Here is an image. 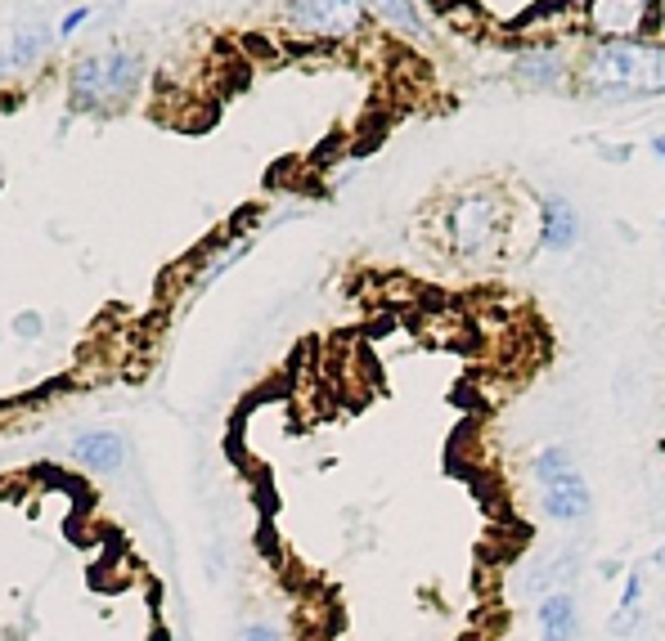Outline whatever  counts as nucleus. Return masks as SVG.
Here are the masks:
<instances>
[{
	"mask_svg": "<svg viewBox=\"0 0 665 641\" xmlns=\"http://www.w3.org/2000/svg\"><path fill=\"white\" fill-rule=\"evenodd\" d=\"M517 225V206L513 193L482 180V184H463L458 193L445 197L436 211V234L445 252L463 265H490L508 252Z\"/></svg>",
	"mask_w": 665,
	"mask_h": 641,
	"instance_id": "obj_1",
	"label": "nucleus"
},
{
	"mask_svg": "<svg viewBox=\"0 0 665 641\" xmlns=\"http://www.w3.org/2000/svg\"><path fill=\"white\" fill-rule=\"evenodd\" d=\"M576 90L593 99H661L665 95V41H589L576 54Z\"/></svg>",
	"mask_w": 665,
	"mask_h": 641,
	"instance_id": "obj_2",
	"label": "nucleus"
},
{
	"mask_svg": "<svg viewBox=\"0 0 665 641\" xmlns=\"http://www.w3.org/2000/svg\"><path fill=\"white\" fill-rule=\"evenodd\" d=\"M140 82H145V54L126 50V45H113V50H99V54H86V58L73 63L68 99H73V108L95 113V108L130 99L140 90Z\"/></svg>",
	"mask_w": 665,
	"mask_h": 641,
	"instance_id": "obj_3",
	"label": "nucleus"
},
{
	"mask_svg": "<svg viewBox=\"0 0 665 641\" xmlns=\"http://www.w3.org/2000/svg\"><path fill=\"white\" fill-rule=\"evenodd\" d=\"M508 73L521 90H567L576 86V58L558 41H521L508 58Z\"/></svg>",
	"mask_w": 665,
	"mask_h": 641,
	"instance_id": "obj_4",
	"label": "nucleus"
},
{
	"mask_svg": "<svg viewBox=\"0 0 665 641\" xmlns=\"http://www.w3.org/2000/svg\"><path fill=\"white\" fill-rule=\"evenodd\" d=\"M652 6L656 0H593V6H584V32L593 41L652 36Z\"/></svg>",
	"mask_w": 665,
	"mask_h": 641,
	"instance_id": "obj_5",
	"label": "nucleus"
},
{
	"mask_svg": "<svg viewBox=\"0 0 665 641\" xmlns=\"http://www.w3.org/2000/svg\"><path fill=\"white\" fill-rule=\"evenodd\" d=\"M302 32L310 36H328V41H338V36H356L369 19L365 6H351V0H297V6L284 10Z\"/></svg>",
	"mask_w": 665,
	"mask_h": 641,
	"instance_id": "obj_6",
	"label": "nucleus"
},
{
	"mask_svg": "<svg viewBox=\"0 0 665 641\" xmlns=\"http://www.w3.org/2000/svg\"><path fill=\"white\" fill-rule=\"evenodd\" d=\"M536 243L549 256L571 252L580 243V211H576L571 197H562V193L540 197V206H536Z\"/></svg>",
	"mask_w": 665,
	"mask_h": 641,
	"instance_id": "obj_7",
	"label": "nucleus"
},
{
	"mask_svg": "<svg viewBox=\"0 0 665 641\" xmlns=\"http://www.w3.org/2000/svg\"><path fill=\"white\" fill-rule=\"evenodd\" d=\"M576 575H580V560H576V552H553V556H545V560H536V565L526 569L521 592L545 601V597H553V592H571Z\"/></svg>",
	"mask_w": 665,
	"mask_h": 641,
	"instance_id": "obj_8",
	"label": "nucleus"
},
{
	"mask_svg": "<svg viewBox=\"0 0 665 641\" xmlns=\"http://www.w3.org/2000/svg\"><path fill=\"white\" fill-rule=\"evenodd\" d=\"M526 476H530V484H536L540 493L562 489V484H580V480H584L580 462H576L571 449H562V445H545L536 458L526 462Z\"/></svg>",
	"mask_w": 665,
	"mask_h": 641,
	"instance_id": "obj_9",
	"label": "nucleus"
},
{
	"mask_svg": "<svg viewBox=\"0 0 665 641\" xmlns=\"http://www.w3.org/2000/svg\"><path fill=\"white\" fill-rule=\"evenodd\" d=\"M73 458L95 467V471H122L126 458H130V445H126L122 431H108L104 426V431H86V436L73 440Z\"/></svg>",
	"mask_w": 665,
	"mask_h": 641,
	"instance_id": "obj_10",
	"label": "nucleus"
},
{
	"mask_svg": "<svg viewBox=\"0 0 665 641\" xmlns=\"http://www.w3.org/2000/svg\"><path fill=\"white\" fill-rule=\"evenodd\" d=\"M536 628H540V641H576L580 632V606L571 592H553L536 606Z\"/></svg>",
	"mask_w": 665,
	"mask_h": 641,
	"instance_id": "obj_11",
	"label": "nucleus"
},
{
	"mask_svg": "<svg viewBox=\"0 0 665 641\" xmlns=\"http://www.w3.org/2000/svg\"><path fill=\"white\" fill-rule=\"evenodd\" d=\"M540 508H545V516L558 521V525H580V521H589V512H593V493H589L584 480H580V484H562V489L540 493Z\"/></svg>",
	"mask_w": 665,
	"mask_h": 641,
	"instance_id": "obj_12",
	"label": "nucleus"
},
{
	"mask_svg": "<svg viewBox=\"0 0 665 641\" xmlns=\"http://www.w3.org/2000/svg\"><path fill=\"white\" fill-rule=\"evenodd\" d=\"M643 623V569H630L625 584H621V601L608 619V632L612 637H634Z\"/></svg>",
	"mask_w": 665,
	"mask_h": 641,
	"instance_id": "obj_13",
	"label": "nucleus"
},
{
	"mask_svg": "<svg viewBox=\"0 0 665 641\" xmlns=\"http://www.w3.org/2000/svg\"><path fill=\"white\" fill-rule=\"evenodd\" d=\"M373 19L391 23V32L401 36H428V6H410V0H382V6L369 10Z\"/></svg>",
	"mask_w": 665,
	"mask_h": 641,
	"instance_id": "obj_14",
	"label": "nucleus"
},
{
	"mask_svg": "<svg viewBox=\"0 0 665 641\" xmlns=\"http://www.w3.org/2000/svg\"><path fill=\"white\" fill-rule=\"evenodd\" d=\"M50 32L45 28H14L10 32V58H14V67H28V63H36L45 50H50Z\"/></svg>",
	"mask_w": 665,
	"mask_h": 641,
	"instance_id": "obj_15",
	"label": "nucleus"
},
{
	"mask_svg": "<svg viewBox=\"0 0 665 641\" xmlns=\"http://www.w3.org/2000/svg\"><path fill=\"white\" fill-rule=\"evenodd\" d=\"M230 641H279V632H275L271 623H243Z\"/></svg>",
	"mask_w": 665,
	"mask_h": 641,
	"instance_id": "obj_16",
	"label": "nucleus"
},
{
	"mask_svg": "<svg viewBox=\"0 0 665 641\" xmlns=\"http://www.w3.org/2000/svg\"><path fill=\"white\" fill-rule=\"evenodd\" d=\"M91 19V10H73V14H63V23H59V36H73L82 23Z\"/></svg>",
	"mask_w": 665,
	"mask_h": 641,
	"instance_id": "obj_17",
	"label": "nucleus"
},
{
	"mask_svg": "<svg viewBox=\"0 0 665 641\" xmlns=\"http://www.w3.org/2000/svg\"><path fill=\"white\" fill-rule=\"evenodd\" d=\"M14 332H19V336H41V319H36V314H23V319H14Z\"/></svg>",
	"mask_w": 665,
	"mask_h": 641,
	"instance_id": "obj_18",
	"label": "nucleus"
},
{
	"mask_svg": "<svg viewBox=\"0 0 665 641\" xmlns=\"http://www.w3.org/2000/svg\"><path fill=\"white\" fill-rule=\"evenodd\" d=\"M6 67H14V58H10V41H0V73H6Z\"/></svg>",
	"mask_w": 665,
	"mask_h": 641,
	"instance_id": "obj_19",
	"label": "nucleus"
},
{
	"mask_svg": "<svg viewBox=\"0 0 665 641\" xmlns=\"http://www.w3.org/2000/svg\"><path fill=\"white\" fill-rule=\"evenodd\" d=\"M652 565H656V569H665V543H661V547L652 552Z\"/></svg>",
	"mask_w": 665,
	"mask_h": 641,
	"instance_id": "obj_20",
	"label": "nucleus"
},
{
	"mask_svg": "<svg viewBox=\"0 0 665 641\" xmlns=\"http://www.w3.org/2000/svg\"><path fill=\"white\" fill-rule=\"evenodd\" d=\"M638 641H665V637H656V632H647V637H638Z\"/></svg>",
	"mask_w": 665,
	"mask_h": 641,
	"instance_id": "obj_21",
	"label": "nucleus"
},
{
	"mask_svg": "<svg viewBox=\"0 0 665 641\" xmlns=\"http://www.w3.org/2000/svg\"><path fill=\"white\" fill-rule=\"evenodd\" d=\"M171 641H189V637H171Z\"/></svg>",
	"mask_w": 665,
	"mask_h": 641,
	"instance_id": "obj_22",
	"label": "nucleus"
}]
</instances>
